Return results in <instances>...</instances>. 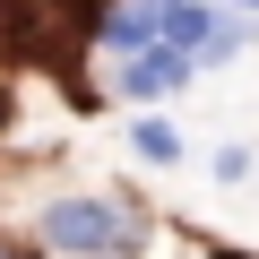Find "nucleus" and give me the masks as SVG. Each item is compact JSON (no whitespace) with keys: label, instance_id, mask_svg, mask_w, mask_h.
<instances>
[{"label":"nucleus","instance_id":"nucleus-1","mask_svg":"<svg viewBox=\"0 0 259 259\" xmlns=\"http://www.w3.org/2000/svg\"><path fill=\"white\" fill-rule=\"evenodd\" d=\"M44 242L69 259H130L147 242V216L121 207V199H52L44 207Z\"/></svg>","mask_w":259,"mask_h":259},{"label":"nucleus","instance_id":"nucleus-2","mask_svg":"<svg viewBox=\"0 0 259 259\" xmlns=\"http://www.w3.org/2000/svg\"><path fill=\"white\" fill-rule=\"evenodd\" d=\"M190 69H199V61L156 35V44H139V52H121V95H139V104H147V95H173V87H190Z\"/></svg>","mask_w":259,"mask_h":259},{"label":"nucleus","instance_id":"nucleus-3","mask_svg":"<svg viewBox=\"0 0 259 259\" xmlns=\"http://www.w3.org/2000/svg\"><path fill=\"white\" fill-rule=\"evenodd\" d=\"M207 26H216V9H207V0H173V9H164V44H182L190 61H199Z\"/></svg>","mask_w":259,"mask_h":259},{"label":"nucleus","instance_id":"nucleus-4","mask_svg":"<svg viewBox=\"0 0 259 259\" xmlns=\"http://www.w3.org/2000/svg\"><path fill=\"white\" fill-rule=\"evenodd\" d=\"M130 147H139L147 164H182V130L173 121H130Z\"/></svg>","mask_w":259,"mask_h":259},{"label":"nucleus","instance_id":"nucleus-5","mask_svg":"<svg viewBox=\"0 0 259 259\" xmlns=\"http://www.w3.org/2000/svg\"><path fill=\"white\" fill-rule=\"evenodd\" d=\"M250 173V147H216V182H242Z\"/></svg>","mask_w":259,"mask_h":259},{"label":"nucleus","instance_id":"nucleus-6","mask_svg":"<svg viewBox=\"0 0 259 259\" xmlns=\"http://www.w3.org/2000/svg\"><path fill=\"white\" fill-rule=\"evenodd\" d=\"M52 9H78V18H95V9H104V0H52Z\"/></svg>","mask_w":259,"mask_h":259},{"label":"nucleus","instance_id":"nucleus-7","mask_svg":"<svg viewBox=\"0 0 259 259\" xmlns=\"http://www.w3.org/2000/svg\"><path fill=\"white\" fill-rule=\"evenodd\" d=\"M0 259H35V250H26V242H9V233H0Z\"/></svg>","mask_w":259,"mask_h":259},{"label":"nucleus","instance_id":"nucleus-8","mask_svg":"<svg viewBox=\"0 0 259 259\" xmlns=\"http://www.w3.org/2000/svg\"><path fill=\"white\" fill-rule=\"evenodd\" d=\"M233 9H242V18H259V0H233Z\"/></svg>","mask_w":259,"mask_h":259},{"label":"nucleus","instance_id":"nucleus-9","mask_svg":"<svg viewBox=\"0 0 259 259\" xmlns=\"http://www.w3.org/2000/svg\"><path fill=\"white\" fill-rule=\"evenodd\" d=\"M216 259H259V250H216Z\"/></svg>","mask_w":259,"mask_h":259},{"label":"nucleus","instance_id":"nucleus-10","mask_svg":"<svg viewBox=\"0 0 259 259\" xmlns=\"http://www.w3.org/2000/svg\"><path fill=\"white\" fill-rule=\"evenodd\" d=\"M0 121H9V95H0Z\"/></svg>","mask_w":259,"mask_h":259}]
</instances>
